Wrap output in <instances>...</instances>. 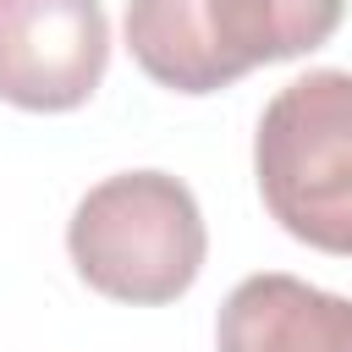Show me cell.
I'll return each instance as SVG.
<instances>
[{"label": "cell", "instance_id": "obj_4", "mask_svg": "<svg viewBox=\"0 0 352 352\" xmlns=\"http://www.w3.org/2000/svg\"><path fill=\"white\" fill-rule=\"evenodd\" d=\"M110 66L99 0H0V99L60 116L94 99Z\"/></svg>", "mask_w": 352, "mask_h": 352}, {"label": "cell", "instance_id": "obj_2", "mask_svg": "<svg viewBox=\"0 0 352 352\" xmlns=\"http://www.w3.org/2000/svg\"><path fill=\"white\" fill-rule=\"evenodd\" d=\"M66 253L99 297L160 308L192 292L209 231L187 182L165 170H121L82 192L66 226Z\"/></svg>", "mask_w": 352, "mask_h": 352}, {"label": "cell", "instance_id": "obj_1", "mask_svg": "<svg viewBox=\"0 0 352 352\" xmlns=\"http://www.w3.org/2000/svg\"><path fill=\"white\" fill-rule=\"evenodd\" d=\"M341 16L346 0H126L121 28L148 82L198 99L330 44Z\"/></svg>", "mask_w": 352, "mask_h": 352}, {"label": "cell", "instance_id": "obj_5", "mask_svg": "<svg viewBox=\"0 0 352 352\" xmlns=\"http://www.w3.org/2000/svg\"><path fill=\"white\" fill-rule=\"evenodd\" d=\"M214 352H352V297L280 270L248 275L220 302Z\"/></svg>", "mask_w": 352, "mask_h": 352}, {"label": "cell", "instance_id": "obj_3", "mask_svg": "<svg viewBox=\"0 0 352 352\" xmlns=\"http://www.w3.org/2000/svg\"><path fill=\"white\" fill-rule=\"evenodd\" d=\"M253 176L286 236L352 258V72H302L264 104Z\"/></svg>", "mask_w": 352, "mask_h": 352}]
</instances>
